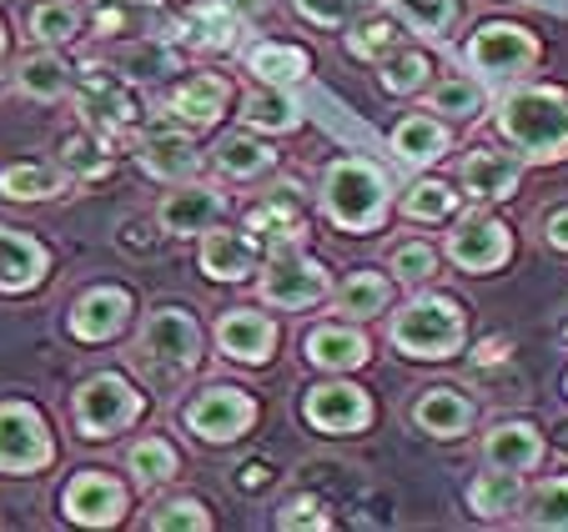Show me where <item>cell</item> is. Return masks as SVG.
<instances>
[{"label": "cell", "mask_w": 568, "mask_h": 532, "mask_svg": "<svg viewBox=\"0 0 568 532\" xmlns=\"http://www.w3.org/2000/svg\"><path fill=\"white\" fill-rule=\"evenodd\" d=\"M498 126L524 156L534 161H558L568 156V96L554 85H528L514 91L498 111Z\"/></svg>", "instance_id": "obj_1"}, {"label": "cell", "mask_w": 568, "mask_h": 532, "mask_svg": "<svg viewBox=\"0 0 568 532\" xmlns=\"http://www.w3.org/2000/svg\"><path fill=\"white\" fill-rule=\"evenodd\" d=\"M322 206L343 232H373L387 212V176L367 161H337L322 182Z\"/></svg>", "instance_id": "obj_2"}, {"label": "cell", "mask_w": 568, "mask_h": 532, "mask_svg": "<svg viewBox=\"0 0 568 532\" xmlns=\"http://www.w3.org/2000/svg\"><path fill=\"white\" fill-rule=\"evenodd\" d=\"M393 341L397 351H408V357H453L463 347V311L453 307L448 297H418L413 307L397 311L393 321Z\"/></svg>", "instance_id": "obj_3"}, {"label": "cell", "mask_w": 568, "mask_h": 532, "mask_svg": "<svg viewBox=\"0 0 568 532\" xmlns=\"http://www.w3.org/2000/svg\"><path fill=\"white\" fill-rule=\"evenodd\" d=\"M262 297L272 301V307H312V301L327 297V272H322L317 262H307V256H292V252H272L267 262V277H262Z\"/></svg>", "instance_id": "obj_4"}, {"label": "cell", "mask_w": 568, "mask_h": 532, "mask_svg": "<svg viewBox=\"0 0 568 532\" xmlns=\"http://www.w3.org/2000/svg\"><path fill=\"white\" fill-rule=\"evenodd\" d=\"M51 462V437L31 407H0V472H36Z\"/></svg>", "instance_id": "obj_5"}, {"label": "cell", "mask_w": 568, "mask_h": 532, "mask_svg": "<svg viewBox=\"0 0 568 532\" xmlns=\"http://www.w3.org/2000/svg\"><path fill=\"white\" fill-rule=\"evenodd\" d=\"M136 412H141V397L121 377H91L81 387V397H75V417H81V432L87 437H111Z\"/></svg>", "instance_id": "obj_6"}, {"label": "cell", "mask_w": 568, "mask_h": 532, "mask_svg": "<svg viewBox=\"0 0 568 532\" xmlns=\"http://www.w3.org/2000/svg\"><path fill=\"white\" fill-rule=\"evenodd\" d=\"M468 61L478 65L483 75H518L538 61V41L518 25H483L478 35L468 41Z\"/></svg>", "instance_id": "obj_7"}, {"label": "cell", "mask_w": 568, "mask_h": 532, "mask_svg": "<svg viewBox=\"0 0 568 532\" xmlns=\"http://www.w3.org/2000/svg\"><path fill=\"white\" fill-rule=\"evenodd\" d=\"M81 116L101 131V136H121L136 121V101H131L126 81L111 71H97L87 61V85H81Z\"/></svg>", "instance_id": "obj_8"}, {"label": "cell", "mask_w": 568, "mask_h": 532, "mask_svg": "<svg viewBox=\"0 0 568 532\" xmlns=\"http://www.w3.org/2000/svg\"><path fill=\"white\" fill-rule=\"evenodd\" d=\"M252 417H257V407H252L247 392H236V387H212L206 397L192 402L186 422H192V432L206 437V442H232V437H242L252 427Z\"/></svg>", "instance_id": "obj_9"}, {"label": "cell", "mask_w": 568, "mask_h": 532, "mask_svg": "<svg viewBox=\"0 0 568 532\" xmlns=\"http://www.w3.org/2000/svg\"><path fill=\"white\" fill-rule=\"evenodd\" d=\"M302 412H307V422L317 432H363L367 417H373V402H367L363 387L327 382V387H312Z\"/></svg>", "instance_id": "obj_10"}, {"label": "cell", "mask_w": 568, "mask_h": 532, "mask_svg": "<svg viewBox=\"0 0 568 532\" xmlns=\"http://www.w3.org/2000/svg\"><path fill=\"white\" fill-rule=\"evenodd\" d=\"M508 252H514L508 226L494 222V216H468V222L448 236V256L463 272H494V266L508 262Z\"/></svg>", "instance_id": "obj_11"}, {"label": "cell", "mask_w": 568, "mask_h": 532, "mask_svg": "<svg viewBox=\"0 0 568 532\" xmlns=\"http://www.w3.org/2000/svg\"><path fill=\"white\" fill-rule=\"evenodd\" d=\"M146 347L166 367H192L196 351H202V331H196V321L186 311H156L146 327Z\"/></svg>", "instance_id": "obj_12"}, {"label": "cell", "mask_w": 568, "mask_h": 532, "mask_svg": "<svg viewBox=\"0 0 568 532\" xmlns=\"http://www.w3.org/2000/svg\"><path fill=\"white\" fill-rule=\"evenodd\" d=\"M121 508H126V492L111 478H101V472H87V478H75L71 488H65V512H71V522L106 528V522L121 518Z\"/></svg>", "instance_id": "obj_13"}, {"label": "cell", "mask_w": 568, "mask_h": 532, "mask_svg": "<svg viewBox=\"0 0 568 532\" xmlns=\"http://www.w3.org/2000/svg\"><path fill=\"white\" fill-rule=\"evenodd\" d=\"M216 341H222V351L236 357V362H267L277 327L262 311H226L222 327H216Z\"/></svg>", "instance_id": "obj_14"}, {"label": "cell", "mask_w": 568, "mask_h": 532, "mask_svg": "<svg viewBox=\"0 0 568 532\" xmlns=\"http://www.w3.org/2000/svg\"><path fill=\"white\" fill-rule=\"evenodd\" d=\"M131 311V297L116 287H101V291H87V297L75 301L71 311V331L81 341H106L111 331H121V321H126Z\"/></svg>", "instance_id": "obj_15"}, {"label": "cell", "mask_w": 568, "mask_h": 532, "mask_svg": "<svg viewBox=\"0 0 568 532\" xmlns=\"http://www.w3.org/2000/svg\"><path fill=\"white\" fill-rule=\"evenodd\" d=\"M483 458H488V468H508V472L538 468V458H544V437H538L528 422H504V427L488 432Z\"/></svg>", "instance_id": "obj_16"}, {"label": "cell", "mask_w": 568, "mask_h": 532, "mask_svg": "<svg viewBox=\"0 0 568 532\" xmlns=\"http://www.w3.org/2000/svg\"><path fill=\"white\" fill-rule=\"evenodd\" d=\"M257 266V242L236 232H212L202 242V272L216 282H242Z\"/></svg>", "instance_id": "obj_17"}, {"label": "cell", "mask_w": 568, "mask_h": 532, "mask_svg": "<svg viewBox=\"0 0 568 532\" xmlns=\"http://www.w3.org/2000/svg\"><path fill=\"white\" fill-rule=\"evenodd\" d=\"M518 176H524V166H518L514 156L478 151V156L463 161V186H468L478 202H498V196H508L518 186Z\"/></svg>", "instance_id": "obj_18"}, {"label": "cell", "mask_w": 568, "mask_h": 532, "mask_svg": "<svg viewBox=\"0 0 568 532\" xmlns=\"http://www.w3.org/2000/svg\"><path fill=\"white\" fill-rule=\"evenodd\" d=\"M45 272V252L21 232H0V287L6 291H21L36 287Z\"/></svg>", "instance_id": "obj_19"}, {"label": "cell", "mask_w": 568, "mask_h": 532, "mask_svg": "<svg viewBox=\"0 0 568 532\" xmlns=\"http://www.w3.org/2000/svg\"><path fill=\"white\" fill-rule=\"evenodd\" d=\"M307 357L317 367H333V372H347V367L367 362V337L353 327H317L307 337Z\"/></svg>", "instance_id": "obj_20"}, {"label": "cell", "mask_w": 568, "mask_h": 532, "mask_svg": "<svg viewBox=\"0 0 568 532\" xmlns=\"http://www.w3.org/2000/svg\"><path fill=\"white\" fill-rule=\"evenodd\" d=\"M252 226V242H262L267 252H287V246H297L302 226H297V202L292 196H272L267 206H257V212L247 216Z\"/></svg>", "instance_id": "obj_21"}, {"label": "cell", "mask_w": 568, "mask_h": 532, "mask_svg": "<svg viewBox=\"0 0 568 532\" xmlns=\"http://www.w3.org/2000/svg\"><path fill=\"white\" fill-rule=\"evenodd\" d=\"M216 212H222V202H216L212 192H202V186H186V192L166 196V206H161V226L166 232H206V226L216 222Z\"/></svg>", "instance_id": "obj_22"}, {"label": "cell", "mask_w": 568, "mask_h": 532, "mask_svg": "<svg viewBox=\"0 0 568 532\" xmlns=\"http://www.w3.org/2000/svg\"><path fill=\"white\" fill-rule=\"evenodd\" d=\"M413 417H418V427L423 432H433V437H463L468 432V422H473V407L463 402L458 392H428V397H418V407H413Z\"/></svg>", "instance_id": "obj_23"}, {"label": "cell", "mask_w": 568, "mask_h": 532, "mask_svg": "<svg viewBox=\"0 0 568 532\" xmlns=\"http://www.w3.org/2000/svg\"><path fill=\"white\" fill-rule=\"evenodd\" d=\"M468 502L478 518H504V512H514L518 502H524V482H518V472H508V468H488L468 488Z\"/></svg>", "instance_id": "obj_24"}, {"label": "cell", "mask_w": 568, "mask_h": 532, "mask_svg": "<svg viewBox=\"0 0 568 532\" xmlns=\"http://www.w3.org/2000/svg\"><path fill=\"white\" fill-rule=\"evenodd\" d=\"M222 106H226V85L216 75H196V81H186L172 96V111L182 121H192V126H212L222 116Z\"/></svg>", "instance_id": "obj_25"}, {"label": "cell", "mask_w": 568, "mask_h": 532, "mask_svg": "<svg viewBox=\"0 0 568 532\" xmlns=\"http://www.w3.org/2000/svg\"><path fill=\"white\" fill-rule=\"evenodd\" d=\"M443 146H448V131H443L438 121H428V116H408L403 126L393 131V151L403 161H413V166H423V161H438Z\"/></svg>", "instance_id": "obj_26"}, {"label": "cell", "mask_w": 568, "mask_h": 532, "mask_svg": "<svg viewBox=\"0 0 568 532\" xmlns=\"http://www.w3.org/2000/svg\"><path fill=\"white\" fill-rule=\"evenodd\" d=\"M141 161H146L151 176H166V182L196 171V151H192V141H182V136H151L146 146H141Z\"/></svg>", "instance_id": "obj_27"}, {"label": "cell", "mask_w": 568, "mask_h": 532, "mask_svg": "<svg viewBox=\"0 0 568 532\" xmlns=\"http://www.w3.org/2000/svg\"><path fill=\"white\" fill-rule=\"evenodd\" d=\"M252 71L282 91V85H292V81L307 75V55H302L297 45H262V51H252Z\"/></svg>", "instance_id": "obj_28"}, {"label": "cell", "mask_w": 568, "mask_h": 532, "mask_svg": "<svg viewBox=\"0 0 568 532\" xmlns=\"http://www.w3.org/2000/svg\"><path fill=\"white\" fill-rule=\"evenodd\" d=\"M337 307H343L347 317H377V311L387 307V282L373 277V272H357V277H347L343 287H337Z\"/></svg>", "instance_id": "obj_29"}, {"label": "cell", "mask_w": 568, "mask_h": 532, "mask_svg": "<svg viewBox=\"0 0 568 532\" xmlns=\"http://www.w3.org/2000/svg\"><path fill=\"white\" fill-rule=\"evenodd\" d=\"M528 528L568 532V478H548L544 488L528 498Z\"/></svg>", "instance_id": "obj_30"}, {"label": "cell", "mask_w": 568, "mask_h": 532, "mask_svg": "<svg viewBox=\"0 0 568 532\" xmlns=\"http://www.w3.org/2000/svg\"><path fill=\"white\" fill-rule=\"evenodd\" d=\"M216 166H222L226 176H257V171L272 166V151L257 146L252 136H226L222 146H216Z\"/></svg>", "instance_id": "obj_31"}, {"label": "cell", "mask_w": 568, "mask_h": 532, "mask_svg": "<svg viewBox=\"0 0 568 532\" xmlns=\"http://www.w3.org/2000/svg\"><path fill=\"white\" fill-rule=\"evenodd\" d=\"M242 116H247V126H262V131H292L297 126V106L282 96L277 85L262 91V96H252L247 106H242Z\"/></svg>", "instance_id": "obj_32"}, {"label": "cell", "mask_w": 568, "mask_h": 532, "mask_svg": "<svg viewBox=\"0 0 568 532\" xmlns=\"http://www.w3.org/2000/svg\"><path fill=\"white\" fill-rule=\"evenodd\" d=\"M453 206H458L453 186H443V182H418V186L408 192V202H403V212H408L413 222H443V216H453Z\"/></svg>", "instance_id": "obj_33"}, {"label": "cell", "mask_w": 568, "mask_h": 532, "mask_svg": "<svg viewBox=\"0 0 568 532\" xmlns=\"http://www.w3.org/2000/svg\"><path fill=\"white\" fill-rule=\"evenodd\" d=\"M423 81H428V55H418V51H393V55L383 61V85H387V91H397V96L418 91Z\"/></svg>", "instance_id": "obj_34"}, {"label": "cell", "mask_w": 568, "mask_h": 532, "mask_svg": "<svg viewBox=\"0 0 568 532\" xmlns=\"http://www.w3.org/2000/svg\"><path fill=\"white\" fill-rule=\"evenodd\" d=\"M65 81H71V75H65V61H55V55H31V61L21 65V85L31 96H45V101L61 96Z\"/></svg>", "instance_id": "obj_35"}, {"label": "cell", "mask_w": 568, "mask_h": 532, "mask_svg": "<svg viewBox=\"0 0 568 532\" xmlns=\"http://www.w3.org/2000/svg\"><path fill=\"white\" fill-rule=\"evenodd\" d=\"M0 192L16 196V202H36V196L55 192V176L45 166H6L0 171Z\"/></svg>", "instance_id": "obj_36"}, {"label": "cell", "mask_w": 568, "mask_h": 532, "mask_svg": "<svg viewBox=\"0 0 568 532\" xmlns=\"http://www.w3.org/2000/svg\"><path fill=\"white\" fill-rule=\"evenodd\" d=\"M428 106H438V116H453V121H463V116H478V106H483V91L473 81H443L438 91L428 96Z\"/></svg>", "instance_id": "obj_37"}, {"label": "cell", "mask_w": 568, "mask_h": 532, "mask_svg": "<svg viewBox=\"0 0 568 532\" xmlns=\"http://www.w3.org/2000/svg\"><path fill=\"white\" fill-rule=\"evenodd\" d=\"M397 11H403V21L413 25V31H428V35H443L453 25V0H397Z\"/></svg>", "instance_id": "obj_38"}, {"label": "cell", "mask_w": 568, "mask_h": 532, "mask_svg": "<svg viewBox=\"0 0 568 532\" xmlns=\"http://www.w3.org/2000/svg\"><path fill=\"white\" fill-rule=\"evenodd\" d=\"M131 468H136L141 482H166L176 472V452L151 437V442H136V448H131Z\"/></svg>", "instance_id": "obj_39"}, {"label": "cell", "mask_w": 568, "mask_h": 532, "mask_svg": "<svg viewBox=\"0 0 568 532\" xmlns=\"http://www.w3.org/2000/svg\"><path fill=\"white\" fill-rule=\"evenodd\" d=\"M393 272H397V282L418 287V282H428L433 272H438V256H433V246L408 242V246H397V252H393Z\"/></svg>", "instance_id": "obj_40"}, {"label": "cell", "mask_w": 568, "mask_h": 532, "mask_svg": "<svg viewBox=\"0 0 568 532\" xmlns=\"http://www.w3.org/2000/svg\"><path fill=\"white\" fill-rule=\"evenodd\" d=\"M186 35H192L196 45H226L236 35V21L222 6H202V11H192V31Z\"/></svg>", "instance_id": "obj_41"}, {"label": "cell", "mask_w": 568, "mask_h": 532, "mask_svg": "<svg viewBox=\"0 0 568 532\" xmlns=\"http://www.w3.org/2000/svg\"><path fill=\"white\" fill-rule=\"evenodd\" d=\"M397 41V25L393 21H363L353 35H347V51L363 55V61H377V55H387Z\"/></svg>", "instance_id": "obj_42"}, {"label": "cell", "mask_w": 568, "mask_h": 532, "mask_svg": "<svg viewBox=\"0 0 568 532\" xmlns=\"http://www.w3.org/2000/svg\"><path fill=\"white\" fill-rule=\"evenodd\" d=\"M363 6H373V0H297V11L317 25H343V21H353Z\"/></svg>", "instance_id": "obj_43"}, {"label": "cell", "mask_w": 568, "mask_h": 532, "mask_svg": "<svg viewBox=\"0 0 568 532\" xmlns=\"http://www.w3.org/2000/svg\"><path fill=\"white\" fill-rule=\"evenodd\" d=\"M151 528H156V532H202L206 528V512L196 508V502H166V508L151 518Z\"/></svg>", "instance_id": "obj_44"}, {"label": "cell", "mask_w": 568, "mask_h": 532, "mask_svg": "<svg viewBox=\"0 0 568 532\" xmlns=\"http://www.w3.org/2000/svg\"><path fill=\"white\" fill-rule=\"evenodd\" d=\"M31 25L41 41H65V35H75V16L65 11V6H41V11L31 16Z\"/></svg>", "instance_id": "obj_45"}, {"label": "cell", "mask_w": 568, "mask_h": 532, "mask_svg": "<svg viewBox=\"0 0 568 532\" xmlns=\"http://www.w3.org/2000/svg\"><path fill=\"white\" fill-rule=\"evenodd\" d=\"M161 65H166V51H161V45H141V51L126 55V71H136V75H161Z\"/></svg>", "instance_id": "obj_46"}, {"label": "cell", "mask_w": 568, "mask_h": 532, "mask_svg": "<svg viewBox=\"0 0 568 532\" xmlns=\"http://www.w3.org/2000/svg\"><path fill=\"white\" fill-rule=\"evenodd\" d=\"M65 166L81 171V176H91V171H101V156L87 146V141H65Z\"/></svg>", "instance_id": "obj_47"}, {"label": "cell", "mask_w": 568, "mask_h": 532, "mask_svg": "<svg viewBox=\"0 0 568 532\" xmlns=\"http://www.w3.org/2000/svg\"><path fill=\"white\" fill-rule=\"evenodd\" d=\"M282 528H327V518H322V512H312V502L302 498V502H292V508L282 512Z\"/></svg>", "instance_id": "obj_48"}, {"label": "cell", "mask_w": 568, "mask_h": 532, "mask_svg": "<svg viewBox=\"0 0 568 532\" xmlns=\"http://www.w3.org/2000/svg\"><path fill=\"white\" fill-rule=\"evenodd\" d=\"M548 246H558V252H568V206L564 212L548 216Z\"/></svg>", "instance_id": "obj_49"}, {"label": "cell", "mask_w": 568, "mask_h": 532, "mask_svg": "<svg viewBox=\"0 0 568 532\" xmlns=\"http://www.w3.org/2000/svg\"><path fill=\"white\" fill-rule=\"evenodd\" d=\"M262 482H267V468H262V462H247V468H242V488H262Z\"/></svg>", "instance_id": "obj_50"}, {"label": "cell", "mask_w": 568, "mask_h": 532, "mask_svg": "<svg viewBox=\"0 0 568 532\" xmlns=\"http://www.w3.org/2000/svg\"><path fill=\"white\" fill-rule=\"evenodd\" d=\"M232 11H242V16H247V11H262V0H232Z\"/></svg>", "instance_id": "obj_51"}]
</instances>
